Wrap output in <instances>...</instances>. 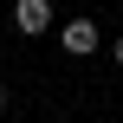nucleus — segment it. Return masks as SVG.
<instances>
[{
  "label": "nucleus",
  "instance_id": "obj_4",
  "mask_svg": "<svg viewBox=\"0 0 123 123\" xmlns=\"http://www.w3.org/2000/svg\"><path fill=\"white\" fill-rule=\"evenodd\" d=\"M0 110H6V91H0Z\"/></svg>",
  "mask_w": 123,
  "mask_h": 123
},
{
  "label": "nucleus",
  "instance_id": "obj_2",
  "mask_svg": "<svg viewBox=\"0 0 123 123\" xmlns=\"http://www.w3.org/2000/svg\"><path fill=\"white\" fill-rule=\"evenodd\" d=\"M58 39H65V52H97V26H91V19H65Z\"/></svg>",
  "mask_w": 123,
  "mask_h": 123
},
{
  "label": "nucleus",
  "instance_id": "obj_1",
  "mask_svg": "<svg viewBox=\"0 0 123 123\" xmlns=\"http://www.w3.org/2000/svg\"><path fill=\"white\" fill-rule=\"evenodd\" d=\"M13 26H19V32H32V39H39V32H45V26H52V0H19V6H13Z\"/></svg>",
  "mask_w": 123,
  "mask_h": 123
},
{
  "label": "nucleus",
  "instance_id": "obj_3",
  "mask_svg": "<svg viewBox=\"0 0 123 123\" xmlns=\"http://www.w3.org/2000/svg\"><path fill=\"white\" fill-rule=\"evenodd\" d=\"M110 58H117V65H123V39H117V45H110Z\"/></svg>",
  "mask_w": 123,
  "mask_h": 123
}]
</instances>
